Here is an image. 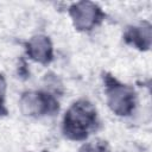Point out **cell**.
<instances>
[{"label": "cell", "mask_w": 152, "mask_h": 152, "mask_svg": "<svg viewBox=\"0 0 152 152\" xmlns=\"http://www.w3.org/2000/svg\"><path fill=\"white\" fill-rule=\"evenodd\" d=\"M94 119V115L91 112H89V109L84 106H75L68 115V127L69 131L75 133V134H80V133H84L87 132L88 127L91 125Z\"/></svg>", "instance_id": "6da1fadb"}]
</instances>
